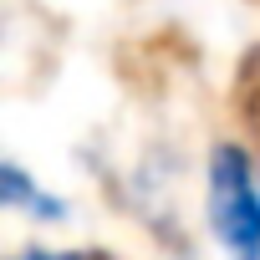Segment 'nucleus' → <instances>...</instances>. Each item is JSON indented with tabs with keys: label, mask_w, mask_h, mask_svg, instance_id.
<instances>
[{
	"label": "nucleus",
	"mask_w": 260,
	"mask_h": 260,
	"mask_svg": "<svg viewBox=\"0 0 260 260\" xmlns=\"http://www.w3.org/2000/svg\"><path fill=\"white\" fill-rule=\"evenodd\" d=\"M204 214L224 260H260V153L250 143H214L204 164Z\"/></svg>",
	"instance_id": "1"
},
{
	"label": "nucleus",
	"mask_w": 260,
	"mask_h": 260,
	"mask_svg": "<svg viewBox=\"0 0 260 260\" xmlns=\"http://www.w3.org/2000/svg\"><path fill=\"white\" fill-rule=\"evenodd\" d=\"M0 204L16 209V214H26V219H41V224H61L67 219V199L51 194V189H41L26 174V164H16V158L0 164Z\"/></svg>",
	"instance_id": "2"
},
{
	"label": "nucleus",
	"mask_w": 260,
	"mask_h": 260,
	"mask_svg": "<svg viewBox=\"0 0 260 260\" xmlns=\"http://www.w3.org/2000/svg\"><path fill=\"white\" fill-rule=\"evenodd\" d=\"M240 117L250 127V148L260 153V46L245 56L240 67Z\"/></svg>",
	"instance_id": "3"
},
{
	"label": "nucleus",
	"mask_w": 260,
	"mask_h": 260,
	"mask_svg": "<svg viewBox=\"0 0 260 260\" xmlns=\"http://www.w3.org/2000/svg\"><path fill=\"white\" fill-rule=\"evenodd\" d=\"M11 260H92L87 250H51V245H26V250H16Z\"/></svg>",
	"instance_id": "4"
}]
</instances>
